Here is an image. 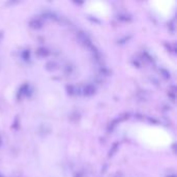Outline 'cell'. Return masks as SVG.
<instances>
[{
	"label": "cell",
	"mask_w": 177,
	"mask_h": 177,
	"mask_svg": "<svg viewBox=\"0 0 177 177\" xmlns=\"http://www.w3.org/2000/svg\"><path fill=\"white\" fill-rule=\"evenodd\" d=\"M37 53L40 54L41 56H45V55H47V54H48V51H47L46 49H40Z\"/></svg>",
	"instance_id": "277c9868"
},
{
	"label": "cell",
	"mask_w": 177,
	"mask_h": 177,
	"mask_svg": "<svg viewBox=\"0 0 177 177\" xmlns=\"http://www.w3.org/2000/svg\"><path fill=\"white\" fill-rule=\"evenodd\" d=\"M30 26L31 27H33V28H40L41 27V21L40 20H32L30 22Z\"/></svg>",
	"instance_id": "3957f363"
},
{
	"label": "cell",
	"mask_w": 177,
	"mask_h": 177,
	"mask_svg": "<svg viewBox=\"0 0 177 177\" xmlns=\"http://www.w3.org/2000/svg\"><path fill=\"white\" fill-rule=\"evenodd\" d=\"M78 37H79V40L81 43L84 44L85 46H90V44H91V41H90V38L88 37V36L85 34V33H83V32H80L79 34H78Z\"/></svg>",
	"instance_id": "6da1fadb"
},
{
	"label": "cell",
	"mask_w": 177,
	"mask_h": 177,
	"mask_svg": "<svg viewBox=\"0 0 177 177\" xmlns=\"http://www.w3.org/2000/svg\"><path fill=\"white\" fill-rule=\"evenodd\" d=\"M94 92H95V88L90 84L86 85V86L84 87V90H83V93H84L85 95H92Z\"/></svg>",
	"instance_id": "7a4b0ae2"
}]
</instances>
